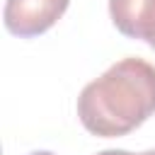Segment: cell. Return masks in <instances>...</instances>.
Wrapping results in <instances>:
<instances>
[{
	"mask_svg": "<svg viewBox=\"0 0 155 155\" xmlns=\"http://www.w3.org/2000/svg\"><path fill=\"white\" fill-rule=\"evenodd\" d=\"M155 114V65L143 58H121L78 97L80 124L102 138H119Z\"/></svg>",
	"mask_w": 155,
	"mask_h": 155,
	"instance_id": "6da1fadb",
	"label": "cell"
},
{
	"mask_svg": "<svg viewBox=\"0 0 155 155\" xmlns=\"http://www.w3.org/2000/svg\"><path fill=\"white\" fill-rule=\"evenodd\" d=\"M68 5L70 0H5L2 22L15 36H39L63 17Z\"/></svg>",
	"mask_w": 155,
	"mask_h": 155,
	"instance_id": "7a4b0ae2",
	"label": "cell"
},
{
	"mask_svg": "<svg viewBox=\"0 0 155 155\" xmlns=\"http://www.w3.org/2000/svg\"><path fill=\"white\" fill-rule=\"evenodd\" d=\"M114 27L131 39H143L155 48V0H109Z\"/></svg>",
	"mask_w": 155,
	"mask_h": 155,
	"instance_id": "3957f363",
	"label": "cell"
},
{
	"mask_svg": "<svg viewBox=\"0 0 155 155\" xmlns=\"http://www.w3.org/2000/svg\"><path fill=\"white\" fill-rule=\"evenodd\" d=\"M97 155H128V150H102V153H97Z\"/></svg>",
	"mask_w": 155,
	"mask_h": 155,
	"instance_id": "277c9868",
	"label": "cell"
},
{
	"mask_svg": "<svg viewBox=\"0 0 155 155\" xmlns=\"http://www.w3.org/2000/svg\"><path fill=\"white\" fill-rule=\"evenodd\" d=\"M128 155H155V148L153 150H143V153H128Z\"/></svg>",
	"mask_w": 155,
	"mask_h": 155,
	"instance_id": "5b68a950",
	"label": "cell"
},
{
	"mask_svg": "<svg viewBox=\"0 0 155 155\" xmlns=\"http://www.w3.org/2000/svg\"><path fill=\"white\" fill-rule=\"evenodd\" d=\"M29 155H53V153H48V150H34V153H29Z\"/></svg>",
	"mask_w": 155,
	"mask_h": 155,
	"instance_id": "8992f818",
	"label": "cell"
}]
</instances>
